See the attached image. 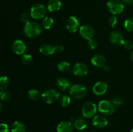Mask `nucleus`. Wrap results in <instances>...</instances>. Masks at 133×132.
I'll return each instance as SVG.
<instances>
[{"instance_id":"obj_26","label":"nucleus","mask_w":133,"mask_h":132,"mask_svg":"<svg viewBox=\"0 0 133 132\" xmlns=\"http://www.w3.org/2000/svg\"><path fill=\"white\" fill-rule=\"evenodd\" d=\"M123 26L127 31L133 32V18H127L123 23Z\"/></svg>"},{"instance_id":"obj_19","label":"nucleus","mask_w":133,"mask_h":132,"mask_svg":"<svg viewBox=\"0 0 133 132\" xmlns=\"http://www.w3.org/2000/svg\"><path fill=\"white\" fill-rule=\"evenodd\" d=\"M39 52L44 56L51 55L55 53V46L49 43L43 44L39 48Z\"/></svg>"},{"instance_id":"obj_38","label":"nucleus","mask_w":133,"mask_h":132,"mask_svg":"<svg viewBox=\"0 0 133 132\" xmlns=\"http://www.w3.org/2000/svg\"><path fill=\"white\" fill-rule=\"evenodd\" d=\"M103 69L105 70V71H106V72H109V70H110V68H109V67H108V66H104L103 67Z\"/></svg>"},{"instance_id":"obj_16","label":"nucleus","mask_w":133,"mask_h":132,"mask_svg":"<svg viewBox=\"0 0 133 132\" xmlns=\"http://www.w3.org/2000/svg\"><path fill=\"white\" fill-rule=\"evenodd\" d=\"M57 86L60 90L61 91H67L68 89H70L71 87V84L70 80L65 78H59L57 80L56 82Z\"/></svg>"},{"instance_id":"obj_7","label":"nucleus","mask_w":133,"mask_h":132,"mask_svg":"<svg viewBox=\"0 0 133 132\" xmlns=\"http://www.w3.org/2000/svg\"><path fill=\"white\" fill-rule=\"evenodd\" d=\"M97 111L96 104L92 102H84L82 106V113L84 117L87 119L95 116Z\"/></svg>"},{"instance_id":"obj_3","label":"nucleus","mask_w":133,"mask_h":132,"mask_svg":"<svg viewBox=\"0 0 133 132\" xmlns=\"http://www.w3.org/2000/svg\"><path fill=\"white\" fill-rule=\"evenodd\" d=\"M47 13L46 7L43 4L36 3L32 5L30 10L31 18L35 19H40L45 17Z\"/></svg>"},{"instance_id":"obj_17","label":"nucleus","mask_w":133,"mask_h":132,"mask_svg":"<svg viewBox=\"0 0 133 132\" xmlns=\"http://www.w3.org/2000/svg\"><path fill=\"white\" fill-rule=\"evenodd\" d=\"M74 126L70 121H62L57 127V132H72Z\"/></svg>"},{"instance_id":"obj_27","label":"nucleus","mask_w":133,"mask_h":132,"mask_svg":"<svg viewBox=\"0 0 133 132\" xmlns=\"http://www.w3.org/2000/svg\"><path fill=\"white\" fill-rule=\"evenodd\" d=\"M70 102H71V98L67 94L62 96L60 98V104L64 107H67L70 104Z\"/></svg>"},{"instance_id":"obj_25","label":"nucleus","mask_w":133,"mask_h":132,"mask_svg":"<svg viewBox=\"0 0 133 132\" xmlns=\"http://www.w3.org/2000/svg\"><path fill=\"white\" fill-rule=\"evenodd\" d=\"M9 85V79L6 76H0V90L4 91Z\"/></svg>"},{"instance_id":"obj_34","label":"nucleus","mask_w":133,"mask_h":132,"mask_svg":"<svg viewBox=\"0 0 133 132\" xmlns=\"http://www.w3.org/2000/svg\"><path fill=\"white\" fill-rule=\"evenodd\" d=\"M123 46L127 50H131L133 49V42L131 40H126L125 41Z\"/></svg>"},{"instance_id":"obj_24","label":"nucleus","mask_w":133,"mask_h":132,"mask_svg":"<svg viewBox=\"0 0 133 132\" xmlns=\"http://www.w3.org/2000/svg\"><path fill=\"white\" fill-rule=\"evenodd\" d=\"M28 97L29 99L32 100H38L40 98L41 95H40V92L36 89H31L28 91Z\"/></svg>"},{"instance_id":"obj_10","label":"nucleus","mask_w":133,"mask_h":132,"mask_svg":"<svg viewBox=\"0 0 133 132\" xmlns=\"http://www.w3.org/2000/svg\"><path fill=\"white\" fill-rule=\"evenodd\" d=\"M72 71L75 76L82 77L86 76L88 74V67L84 63H77L73 67Z\"/></svg>"},{"instance_id":"obj_32","label":"nucleus","mask_w":133,"mask_h":132,"mask_svg":"<svg viewBox=\"0 0 133 132\" xmlns=\"http://www.w3.org/2000/svg\"><path fill=\"white\" fill-rule=\"evenodd\" d=\"M31 15H29L27 13L24 12L23 14H22V15L20 16V20L22 21L23 23H24L25 24L30 22V19H31Z\"/></svg>"},{"instance_id":"obj_39","label":"nucleus","mask_w":133,"mask_h":132,"mask_svg":"<svg viewBox=\"0 0 133 132\" xmlns=\"http://www.w3.org/2000/svg\"><path fill=\"white\" fill-rule=\"evenodd\" d=\"M130 59H131V61L133 62V51L131 53V55H130Z\"/></svg>"},{"instance_id":"obj_36","label":"nucleus","mask_w":133,"mask_h":132,"mask_svg":"<svg viewBox=\"0 0 133 132\" xmlns=\"http://www.w3.org/2000/svg\"><path fill=\"white\" fill-rule=\"evenodd\" d=\"M64 47L61 44H58V45L55 46V52H57V53H61L64 51Z\"/></svg>"},{"instance_id":"obj_18","label":"nucleus","mask_w":133,"mask_h":132,"mask_svg":"<svg viewBox=\"0 0 133 132\" xmlns=\"http://www.w3.org/2000/svg\"><path fill=\"white\" fill-rule=\"evenodd\" d=\"M62 3L60 0H49L47 4V9L49 12H55L61 9Z\"/></svg>"},{"instance_id":"obj_6","label":"nucleus","mask_w":133,"mask_h":132,"mask_svg":"<svg viewBox=\"0 0 133 132\" xmlns=\"http://www.w3.org/2000/svg\"><path fill=\"white\" fill-rule=\"evenodd\" d=\"M60 93L54 89H48L44 91L41 95L42 100L46 104L55 102L59 98Z\"/></svg>"},{"instance_id":"obj_23","label":"nucleus","mask_w":133,"mask_h":132,"mask_svg":"<svg viewBox=\"0 0 133 132\" xmlns=\"http://www.w3.org/2000/svg\"><path fill=\"white\" fill-rule=\"evenodd\" d=\"M58 71L62 72H67L71 69V65L67 62H61L57 65Z\"/></svg>"},{"instance_id":"obj_14","label":"nucleus","mask_w":133,"mask_h":132,"mask_svg":"<svg viewBox=\"0 0 133 132\" xmlns=\"http://www.w3.org/2000/svg\"><path fill=\"white\" fill-rule=\"evenodd\" d=\"M108 89V85L104 82H97L94 85L92 88L94 93L96 95L101 96L105 94Z\"/></svg>"},{"instance_id":"obj_13","label":"nucleus","mask_w":133,"mask_h":132,"mask_svg":"<svg viewBox=\"0 0 133 132\" xmlns=\"http://www.w3.org/2000/svg\"><path fill=\"white\" fill-rule=\"evenodd\" d=\"M107 119L101 115H97L94 116L92 120V125L97 129H103L107 126Z\"/></svg>"},{"instance_id":"obj_20","label":"nucleus","mask_w":133,"mask_h":132,"mask_svg":"<svg viewBox=\"0 0 133 132\" xmlns=\"http://www.w3.org/2000/svg\"><path fill=\"white\" fill-rule=\"evenodd\" d=\"M12 132H26V128L24 124L20 121H15L11 126Z\"/></svg>"},{"instance_id":"obj_31","label":"nucleus","mask_w":133,"mask_h":132,"mask_svg":"<svg viewBox=\"0 0 133 132\" xmlns=\"http://www.w3.org/2000/svg\"><path fill=\"white\" fill-rule=\"evenodd\" d=\"M10 94L9 92L5 91H1L0 92V99L4 102H6L10 99Z\"/></svg>"},{"instance_id":"obj_37","label":"nucleus","mask_w":133,"mask_h":132,"mask_svg":"<svg viewBox=\"0 0 133 132\" xmlns=\"http://www.w3.org/2000/svg\"><path fill=\"white\" fill-rule=\"evenodd\" d=\"M122 1L127 5H132L133 3V0H122Z\"/></svg>"},{"instance_id":"obj_11","label":"nucleus","mask_w":133,"mask_h":132,"mask_svg":"<svg viewBox=\"0 0 133 132\" xmlns=\"http://www.w3.org/2000/svg\"><path fill=\"white\" fill-rule=\"evenodd\" d=\"M79 28V21L75 16H70L66 21V28L71 33H75Z\"/></svg>"},{"instance_id":"obj_15","label":"nucleus","mask_w":133,"mask_h":132,"mask_svg":"<svg viewBox=\"0 0 133 132\" xmlns=\"http://www.w3.org/2000/svg\"><path fill=\"white\" fill-rule=\"evenodd\" d=\"M91 63L97 67H103L106 65L107 60L101 54H96L91 59Z\"/></svg>"},{"instance_id":"obj_41","label":"nucleus","mask_w":133,"mask_h":132,"mask_svg":"<svg viewBox=\"0 0 133 132\" xmlns=\"http://www.w3.org/2000/svg\"><path fill=\"white\" fill-rule=\"evenodd\" d=\"M131 132H133V129H132V130H131Z\"/></svg>"},{"instance_id":"obj_35","label":"nucleus","mask_w":133,"mask_h":132,"mask_svg":"<svg viewBox=\"0 0 133 132\" xmlns=\"http://www.w3.org/2000/svg\"><path fill=\"white\" fill-rule=\"evenodd\" d=\"M0 132H9V128L7 124L5 123L0 124Z\"/></svg>"},{"instance_id":"obj_1","label":"nucleus","mask_w":133,"mask_h":132,"mask_svg":"<svg viewBox=\"0 0 133 132\" xmlns=\"http://www.w3.org/2000/svg\"><path fill=\"white\" fill-rule=\"evenodd\" d=\"M24 34L29 38H35L38 36L42 32V27L39 23L30 21L26 23L23 27Z\"/></svg>"},{"instance_id":"obj_40","label":"nucleus","mask_w":133,"mask_h":132,"mask_svg":"<svg viewBox=\"0 0 133 132\" xmlns=\"http://www.w3.org/2000/svg\"><path fill=\"white\" fill-rule=\"evenodd\" d=\"M2 108H3V106H2V104H1V102H0V113H1V110H2Z\"/></svg>"},{"instance_id":"obj_28","label":"nucleus","mask_w":133,"mask_h":132,"mask_svg":"<svg viewBox=\"0 0 133 132\" xmlns=\"http://www.w3.org/2000/svg\"><path fill=\"white\" fill-rule=\"evenodd\" d=\"M22 62L24 65H29L32 61V57L31 54H22V58H21Z\"/></svg>"},{"instance_id":"obj_4","label":"nucleus","mask_w":133,"mask_h":132,"mask_svg":"<svg viewBox=\"0 0 133 132\" xmlns=\"http://www.w3.org/2000/svg\"><path fill=\"white\" fill-rule=\"evenodd\" d=\"M98 110L105 116H110L115 111V105L107 100H101L98 104Z\"/></svg>"},{"instance_id":"obj_8","label":"nucleus","mask_w":133,"mask_h":132,"mask_svg":"<svg viewBox=\"0 0 133 132\" xmlns=\"http://www.w3.org/2000/svg\"><path fill=\"white\" fill-rule=\"evenodd\" d=\"M109 40L112 45L116 47H121L125 42L124 38L121 32L117 31H112L109 35Z\"/></svg>"},{"instance_id":"obj_29","label":"nucleus","mask_w":133,"mask_h":132,"mask_svg":"<svg viewBox=\"0 0 133 132\" xmlns=\"http://www.w3.org/2000/svg\"><path fill=\"white\" fill-rule=\"evenodd\" d=\"M112 102L116 106H120L123 104V99L119 96H115L112 99Z\"/></svg>"},{"instance_id":"obj_5","label":"nucleus","mask_w":133,"mask_h":132,"mask_svg":"<svg viewBox=\"0 0 133 132\" xmlns=\"http://www.w3.org/2000/svg\"><path fill=\"white\" fill-rule=\"evenodd\" d=\"M107 6L109 11L114 15L120 14L124 10V5L121 0H109Z\"/></svg>"},{"instance_id":"obj_30","label":"nucleus","mask_w":133,"mask_h":132,"mask_svg":"<svg viewBox=\"0 0 133 132\" xmlns=\"http://www.w3.org/2000/svg\"><path fill=\"white\" fill-rule=\"evenodd\" d=\"M118 19H117V18L114 15L111 16L109 18V20H108L109 25L111 28H114L117 25V24H118Z\"/></svg>"},{"instance_id":"obj_42","label":"nucleus","mask_w":133,"mask_h":132,"mask_svg":"<svg viewBox=\"0 0 133 132\" xmlns=\"http://www.w3.org/2000/svg\"><path fill=\"white\" fill-rule=\"evenodd\" d=\"M90 132H94V131H90Z\"/></svg>"},{"instance_id":"obj_21","label":"nucleus","mask_w":133,"mask_h":132,"mask_svg":"<svg viewBox=\"0 0 133 132\" xmlns=\"http://www.w3.org/2000/svg\"><path fill=\"white\" fill-rule=\"evenodd\" d=\"M74 127L78 130H84L87 128V124L86 120L83 118L79 117L75 120Z\"/></svg>"},{"instance_id":"obj_33","label":"nucleus","mask_w":133,"mask_h":132,"mask_svg":"<svg viewBox=\"0 0 133 132\" xmlns=\"http://www.w3.org/2000/svg\"><path fill=\"white\" fill-rule=\"evenodd\" d=\"M97 45H98V43L94 39H90L88 41V47L90 49H95L96 48H97Z\"/></svg>"},{"instance_id":"obj_2","label":"nucleus","mask_w":133,"mask_h":132,"mask_svg":"<svg viewBox=\"0 0 133 132\" xmlns=\"http://www.w3.org/2000/svg\"><path fill=\"white\" fill-rule=\"evenodd\" d=\"M87 87L82 84H74L70 89V96L75 99H82L87 95Z\"/></svg>"},{"instance_id":"obj_12","label":"nucleus","mask_w":133,"mask_h":132,"mask_svg":"<svg viewBox=\"0 0 133 132\" xmlns=\"http://www.w3.org/2000/svg\"><path fill=\"white\" fill-rule=\"evenodd\" d=\"M26 45L23 41L20 40H17L13 42L12 45V49L15 54L18 55H22L25 52Z\"/></svg>"},{"instance_id":"obj_22","label":"nucleus","mask_w":133,"mask_h":132,"mask_svg":"<svg viewBox=\"0 0 133 132\" xmlns=\"http://www.w3.org/2000/svg\"><path fill=\"white\" fill-rule=\"evenodd\" d=\"M54 23L53 18L49 16H45L43 18V20L42 21V25L45 29H49L52 27Z\"/></svg>"},{"instance_id":"obj_9","label":"nucleus","mask_w":133,"mask_h":132,"mask_svg":"<svg viewBox=\"0 0 133 132\" xmlns=\"http://www.w3.org/2000/svg\"><path fill=\"white\" fill-rule=\"evenodd\" d=\"M79 34L83 38L87 40L93 38L95 31L93 27L89 25H83L79 28Z\"/></svg>"}]
</instances>
